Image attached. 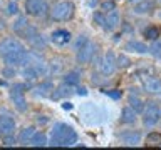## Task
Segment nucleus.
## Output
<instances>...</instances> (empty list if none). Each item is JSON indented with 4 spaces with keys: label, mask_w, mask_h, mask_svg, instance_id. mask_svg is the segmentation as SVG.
<instances>
[{
    "label": "nucleus",
    "mask_w": 161,
    "mask_h": 150,
    "mask_svg": "<svg viewBox=\"0 0 161 150\" xmlns=\"http://www.w3.org/2000/svg\"><path fill=\"white\" fill-rule=\"evenodd\" d=\"M129 65V60L124 57V55H121V57L118 58V67H128Z\"/></svg>",
    "instance_id": "nucleus-32"
},
{
    "label": "nucleus",
    "mask_w": 161,
    "mask_h": 150,
    "mask_svg": "<svg viewBox=\"0 0 161 150\" xmlns=\"http://www.w3.org/2000/svg\"><path fill=\"white\" fill-rule=\"evenodd\" d=\"M149 53L154 55V57H161V40L159 38L153 40V43L149 45Z\"/></svg>",
    "instance_id": "nucleus-24"
},
{
    "label": "nucleus",
    "mask_w": 161,
    "mask_h": 150,
    "mask_svg": "<svg viewBox=\"0 0 161 150\" xmlns=\"http://www.w3.org/2000/svg\"><path fill=\"white\" fill-rule=\"evenodd\" d=\"M126 50H131V52H136V53H146L149 52V47L144 45L143 42H138V40H129L126 43Z\"/></svg>",
    "instance_id": "nucleus-17"
},
{
    "label": "nucleus",
    "mask_w": 161,
    "mask_h": 150,
    "mask_svg": "<svg viewBox=\"0 0 161 150\" xmlns=\"http://www.w3.org/2000/svg\"><path fill=\"white\" fill-rule=\"evenodd\" d=\"M50 90H52V83L50 82H44L40 83L37 88H35V95H40V97H45V95L50 93Z\"/></svg>",
    "instance_id": "nucleus-21"
},
{
    "label": "nucleus",
    "mask_w": 161,
    "mask_h": 150,
    "mask_svg": "<svg viewBox=\"0 0 161 150\" xmlns=\"http://www.w3.org/2000/svg\"><path fill=\"white\" fill-rule=\"evenodd\" d=\"M136 115H138V112L131 107V105H128V107L123 108V112H121V122L123 123H134L136 122Z\"/></svg>",
    "instance_id": "nucleus-14"
},
{
    "label": "nucleus",
    "mask_w": 161,
    "mask_h": 150,
    "mask_svg": "<svg viewBox=\"0 0 161 150\" xmlns=\"http://www.w3.org/2000/svg\"><path fill=\"white\" fill-rule=\"evenodd\" d=\"M77 93H79V95H87V90H86L84 87H79V88H77Z\"/></svg>",
    "instance_id": "nucleus-34"
},
{
    "label": "nucleus",
    "mask_w": 161,
    "mask_h": 150,
    "mask_svg": "<svg viewBox=\"0 0 161 150\" xmlns=\"http://www.w3.org/2000/svg\"><path fill=\"white\" fill-rule=\"evenodd\" d=\"M96 67H97V70L103 75L109 77V75H113L116 72V68H118V60L114 58V53L113 52H108V53H104V57L101 58V60H97Z\"/></svg>",
    "instance_id": "nucleus-4"
},
{
    "label": "nucleus",
    "mask_w": 161,
    "mask_h": 150,
    "mask_svg": "<svg viewBox=\"0 0 161 150\" xmlns=\"http://www.w3.org/2000/svg\"><path fill=\"white\" fill-rule=\"evenodd\" d=\"M20 47H24V45L20 43L17 38H14V37L3 38L2 42H0V57H3V55L14 52V50H17V48H20Z\"/></svg>",
    "instance_id": "nucleus-10"
},
{
    "label": "nucleus",
    "mask_w": 161,
    "mask_h": 150,
    "mask_svg": "<svg viewBox=\"0 0 161 150\" xmlns=\"http://www.w3.org/2000/svg\"><path fill=\"white\" fill-rule=\"evenodd\" d=\"M29 25V22H27V18L25 17H19L17 20L14 22V32H17V33H20L22 30L25 28Z\"/></svg>",
    "instance_id": "nucleus-23"
},
{
    "label": "nucleus",
    "mask_w": 161,
    "mask_h": 150,
    "mask_svg": "<svg viewBox=\"0 0 161 150\" xmlns=\"http://www.w3.org/2000/svg\"><path fill=\"white\" fill-rule=\"evenodd\" d=\"M159 2H161V0H159Z\"/></svg>",
    "instance_id": "nucleus-39"
},
{
    "label": "nucleus",
    "mask_w": 161,
    "mask_h": 150,
    "mask_svg": "<svg viewBox=\"0 0 161 150\" xmlns=\"http://www.w3.org/2000/svg\"><path fill=\"white\" fill-rule=\"evenodd\" d=\"M64 83H69V85H77L79 83V73L77 72H69L67 75L64 77Z\"/></svg>",
    "instance_id": "nucleus-25"
},
{
    "label": "nucleus",
    "mask_w": 161,
    "mask_h": 150,
    "mask_svg": "<svg viewBox=\"0 0 161 150\" xmlns=\"http://www.w3.org/2000/svg\"><path fill=\"white\" fill-rule=\"evenodd\" d=\"M7 13L8 15H17L19 13V5L15 2H8L7 3Z\"/></svg>",
    "instance_id": "nucleus-27"
},
{
    "label": "nucleus",
    "mask_w": 161,
    "mask_h": 150,
    "mask_svg": "<svg viewBox=\"0 0 161 150\" xmlns=\"http://www.w3.org/2000/svg\"><path fill=\"white\" fill-rule=\"evenodd\" d=\"M94 20H96V22H97V23L101 25V27L104 28V15H103V13L96 12V13H94Z\"/></svg>",
    "instance_id": "nucleus-31"
},
{
    "label": "nucleus",
    "mask_w": 161,
    "mask_h": 150,
    "mask_svg": "<svg viewBox=\"0 0 161 150\" xmlns=\"http://www.w3.org/2000/svg\"><path fill=\"white\" fill-rule=\"evenodd\" d=\"M86 42H87V37H86V35H79L77 40H75V52H77L82 45H86Z\"/></svg>",
    "instance_id": "nucleus-30"
},
{
    "label": "nucleus",
    "mask_w": 161,
    "mask_h": 150,
    "mask_svg": "<svg viewBox=\"0 0 161 150\" xmlns=\"http://www.w3.org/2000/svg\"><path fill=\"white\" fill-rule=\"evenodd\" d=\"M106 95L111 97V98H114V100H119L123 92H121V90H106Z\"/></svg>",
    "instance_id": "nucleus-29"
},
{
    "label": "nucleus",
    "mask_w": 161,
    "mask_h": 150,
    "mask_svg": "<svg viewBox=\"0 0 161 150\" xmlns=\"http://www.w3.org/2000/svg\"><path fill=\"white\" fill-rule=\"evenodd\" d=\"M14 130H15V120L7 113L0 115V137L14 135Z\"/></svg>",
    "instance_id": "nucleus-9"
},
{
    "label": "nucleus",
    "mask_w": 161,
    "mask_h": 150,
    "mask_svg": "<svg viewBox=\"0 0 161 150\" xmlns=\"http://www.w3.org/2000/svg\"><path fill=\"white\" fill-rule=\"evenodd\" d=\"M50 40L55 45H67L70 42V32L69 30H54L50 35Z\"/></svg>",
    "instance_id": "nucleus-13"
},
{
    "label": "nucleus",
    "mask_w": 161,
    "mask_h": 150,
    "mask_svg": "<svg viewBox=\"0 0 161 150\" xmlns=\"http://www.w3.org/2000/svg\"><path fill=\"white\" fill-rule=\"evenodd\" d=\"M161 120V105L156 102H149L143 112V123L146 127H154Z\"/></svg>",
    "instance_id": "nucleus-3"
},
{
    "label": "nucleus",
    "mask_w": 161,
    "mask_h": 150,
    "mask_svg": "<svg viewBox=\"0 0 161 150\" xmlns=\"http://www.w3.org/2000/svg\"><path fill=\"white\" fill-rule=\"evenodd\" d=\"M25 10L32 17H44L49 12V5L45 0H25Z\"/></svg>",
    "instance_id": "nucleus-5"
},
{
    "label": "nucleus",
    "mask_w": 161,
    "mask_h": 150,
    "mask_svg": "<svg viewBox=\"0 0 161 150\" xmlns=\"http://www.w3.org/2000/svg\"><path fill=\"white\" fill-rule=\"evenodd\" d=\"M154 3L151 0H141V2H136L134 3V13L138 15H143V13H149L153 10Z\"/></svg>",
    "instance_id": "nucleus-16"
},
{
    "label": "nucleus",
    "mask_w": 161,
    "mask_h": 150,
    "mask_svg": "<svg viewBox=\"0 0 161 150\" xmlns=\"http://www.w3.org/2000/svg\"><path fill=\"white\" fill-rule=\"evenodd\" d=\"M143 87L148 93L151 95H161V80L153 77V75H146V77H143Z\"/></svg>",
    "instance_id": "nucleus-8"
},
{
    "label": "nucleus",
    "mask_w": 161,
    "mask_h": 150,
    "mask_svg": "<svg viewBox=\"0 0 161 150\" xmlns=\"http://www.w3.org/2000/svg\"><path fill=\"white\" fill-rule=\"evenodd\" d=\"M103 8L104 10H113L114 8V3L113 2H106V3H103Z\"/></svg>",
    "instance_id": "nucleus-33"
},
{
    "label": "nucleus",
    "mask_w": 161,
    "mask_h": 150,
    "mask_svg": "<svg viewBox=\"0 0 161 150\" xmlns=\"http://www.w3.org/2000/svg\"><path fill=\"white\" fill-rule=\"evenodd\" d=\"M146 143L149 145H161V133L159 132H151L146 137Z\"/></svg>",
    "instance_id": "nucleus-22"
},
{
    "label": "nucleus",
    "mask_w": 161,
    "mask_h": 150,
    "mask_svg": "<svg viewBox=\"0 0 161 150\" xmlns=\"http://www.w3.org/2000/svg\"><path fill=\"white\" fill-rule=\"evenodd\" d=\"M119 140L128 147H133V145H138L141 142V133L138 130H126V132L119 133Z\"/></svg>",
    "instance_id": "nucleus-11"
},
{
    "label": "nucleus",
    "mask_w": 161,
    "mask_h": 150,
    "mask_svg": "<svg viewBox=\"0 0 161 150\" xmlns=\"http://www.w3.org/2000/svg\"><path fill=\"white\" fill-rule=\"evenodd\" d=\"M131 2H141V0H131Z\"/></svg>",
    "instance_id": "nucleus-36"
},
{
    "label": "nucleus",
    "mask_w": 161,
    "mask_h": 150,
    "mask_svg": "<svg viewBox=\"0 0 161 150\" xmlns=\"http://www.w3.org/2000/svg\"><path fill=\"white\" fill-rule=\"evenodd\" d=\"M37 132L35 130V127H25V128H22L20 130V133H19V137H17V140H19V143H22V145H27L30 140H32V137H34V133Z\"/></svg>",
    "instance_id": "nucleus-15"
},
{
    "label": "nucleus",
    "mask_w": 161,
    "mask_h": 150,
    "mask_svg": "<svg viewBox=\"0 0 161 150\" xmlns=\"http://www.w3.org/2000/svg\"><path fill=\"white\" fill-rule=\"evenodd\" d=\"M129 105H131V107H133L138 113H143V112H144V107H146V103H144L139 97H136V95H131V97H129Z\"/></svg>",
    "instance_id": "nucleus-20"
},
{
    "label": "nucleus",
    "mask_w": 161,
    "mask_h": 150,
    "mask_svg": "<svg viewBox=\"0 0 161 150\" xmlns=\"http://www.w3.org/2000/svg\"><path fill=\"white\" fill-rule=\"evenodd\" d=\"M72 15H74V5L69 0H62V2L55 3L52 10H50V17H52V20H57V22L70 20Z\"/></svg>",
    "instance_id": "nucleus-2"
},
{
    "label": "nucleus",
    "mask_w": 161,
    "mask_h": 150,
    "mask_svg": "<svg viewBox=\"0 0 161 150\" xmlns=\"http://www.w3.org/2000/svg\"><path fill=\"white\" fill-rule=\"evenodd\" d=\"M62 108H64V110H70V108H72V103L65 102V103H62Z\"/></svg>",
    "instance_id": "nucleus-35"
},
{
    "label": "nucleus",
    "mask_w": 161,
    "mask_h": 150,
    "mask_svg": "<svg viewBox=\"0 0 161 150\" xmlns=\"http://www.w3.org/2000/svg\"><path fill=\"white\" fill-rule=\"evenodd\" d=\"M144 37H148L149 40H156L159 37V30L156 28V27H148V28H144Z\"/></svg>",
    "instance_id": "nucleus-26"
},
{
    "label": "nucleus",
    "mask_w": 161,
    "mask_h": 150,
    "mask_svg": "<svg viewBox=\"0 0 161 150\" xmlns=\"http://www.w3.org/2000/svg\"><path fill=\"white\" fill-rule=\"evenodd\" d=\"M77 142V133L67 123H55L50 135V145L54 147H69Z\"/></svg>",
    "instance_id": "nucleus-1"
},
{
    "label": "nucleus",
    "mask_w": 161,
    "mask_h": 150,
    "mask_svg": "<svg viewBox=\"0 0 161 150\" xmlns=\"http://www.w3.org/2000/svg\"><path fill=\"white\" fill-rule=\"evenodd\" d=\"M158 17H159V18H161V12H159V15H158Z\"/></svg>",
    "instance_id": "nucleus-37"
},
{
    "label": "nucleus",
    "mask_w": 161,
    "mask_h": 150,
    "mask_svg": "<svg viewBox=\"0 0 161 150\" xmlns=\"http://www.w3.org/2000/svg\"><path fill=\"white\" fill-rule=\"evenodd\" d=\"M94 53H96V45L87 40V42H86V45H82V47L77 50V53H75V58H77L79 63H89L91 60H92Z\"/></svg>",
    "instance_id": "nucleus-7"
},
{
    "label": "nucleus",
    "mask_w": 161,
    "mask_h": 150,
    "mask_svg": "<svg viewBox=\"0 0 161 150\" xmlns=\"http://www.w3.org/2000/svg\"><path fill=\"white\" fill-rule=\"evenodd\" d=\"M121 23V17H119V12L116 8L106 12L104 15V28L106 30H114L118 25Z\"/></svg>",
    "instance_id": "nucleus-12"
},
{
    "label": "nucleus",
    "mask_w": 161,
    "mask_h": 150,
    "mask_svg": "<svg viewBox=\"0 0 161 150\" xmlns=\"http://www.w3.org/2000/svg\"><path fill=\"white\" fill-rule=\"evenodd\" d=\"M2 140H3V145L5 147H12V145H15L19 142L17 138H14V135H7V137H2Z\"/></svg>",
    "instance_id": "nucleus-28"
},
{
    "label": "nucleus",
    "mask_w": 161,
    "mask_h": 150,
    "mask_svg": "<svg viewBox=\"0 0 161 150\" xmlns=\"http://www.w3.org/2000/svg\"><path fill=\"white\" fill-rule=\"evenodd\" d=\"M10 98H12L14 107L19 112H25L27 110V100H25V95H24V85H14L12 90H10Z\"/></svg>",
    "instance_id": "nucleus-6"
},
{
    "label": "nucleus",
    "mask_w": 161,
    "mask_h": 150,
    "mask_svg": "<svg viewBox=\"0 0 161 150\" xmlns=\"http://www.w3.org/2000/svg\"><path fill=\"white\" fill-rule=\"evenodd\" d=\"M29 145H32V147H45V145H47V137H45V133L35 132L32 140L29 142Z\"/></svg>",
    "instance_id": "nucleus-19"
},
{
    "label": "nucleus",
    "mask_w": 161,
    "mask_h": 150,
    "mask_svg": "<svg viewBox=\"0 0 161 150\" xmlns=\"http://www.w3.org/2000/svg\"><path fill=\"white\" fill-rule=\"evenodd\" d=\"M0 5H2V0H0Z\"/></svg>",
    "instance_id": "nucleus-38"
},
{
    "label": "nucleus",
    "mask_w": 161,
    "mask_h": 150,
    "mask_svg": "<svg viewBox=\"0 0 161 150\" xmlns=\"http://www.w3.org/2000/svg\"><path fill=\"white\" fill-rule=\"evenodd\" d=\"M22 77L27 80V82H35L40 75H39V72L35 70L34 67H30V65H25V67L22 68Z\"/></svg>",
    "instance_id": "nucleus-18"
}]
</instances>
